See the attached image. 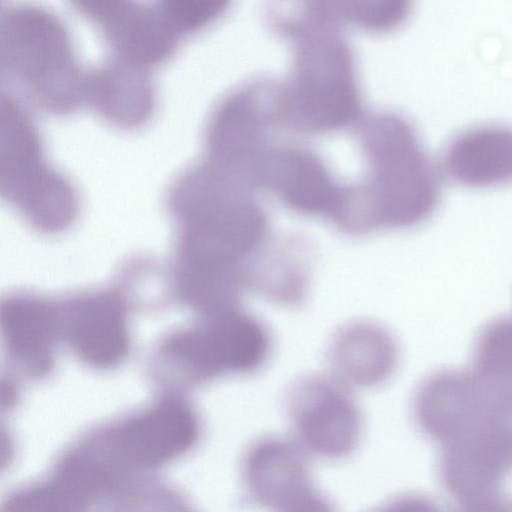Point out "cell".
Returning <instances> with one entry per match:
<instances>
[{"label": "cell", "instance_id": "obj_11", "mask_svg": "<svg viewBox=\"0 0 512 512\" xmlns=\"http://www.w3.org/2000/svg\"><path fill=\"white\" fill-rule=\"evenodd\" d=\"M242 478L252 501L267 509L331 510L313 481L305 449L290 439L266 436L251 443L243 457Z\"/></svg>", "mask_w": 512, "mask_h": 512}, {"label": "cell", "instance_id": "obj_21", "mask_svg": "<svg viewBox=\"0 0 512 512\" xmlns=\"http://www.w3.org/2000/svg\"><path fill=\"white\" fill-rule=\"evenodd\" d=\"M232 0H157L164 19L179 35L199 32L217 22Z\"/></svg>", "mask_w": 512, "mask_h": 512}, {"label": "cell", "instance_id": "obj_10", "mask_svg": "<svg viewBox=\"0 0 512 512\" xmlns=\"http://www.w3.org/2000/svg\"><path fill=\"white\" fill-rule=\"evenodd\" d=\"M287 409L299 444L315 455L341 459L360 442L361 410L347 385L337 378L299 379L288 393Z\"/></svg>", "mask_w": 512, "mask_h": 512}, {"label": "cell", "instance_id": "obj_12", "mask_svg": "<svg viewBox=\"0 0 512 512\" xmlns=\"http://www.w3.org/2000/svg\"><path fill=\"white\" fill-rule=\"evenodd\" d=\"M155 102L148 68L114 56L86 74L85 103L115 127L143 126L151 118Z\"/></svg>", "mask_w": 512, "mask_h": 512}, {"label": "cell", "instance_id": "obj_7", "mask_svg": "<svg viewBox=\"0 0 512 512\" xmlns=\"http://www.w3.org/2000/svg\"><path fill=\"white\" fill-rule=\"evenodd\" d=\"M284 131L279 83L268 78L248 80L212 109L204 130L203 159L251 188L262 156Z\"/></svg>", "mask_w": 512, "mask_h": 512}, {"label": "cell", "instance_id": "obj_17", "mask_svg": "<svg viewBox=\"0 0 512 512\" xmlns=\"http://www.w3.org/2000/svg\"><path fill=\"white\" fill-rule=\"evenodd\" d=\"M115 57L150 69L167 60L180 36L156 4L128 0L100 26Z\"/></svg>", "mask_w": 512, "mask_h": 512}, {"label": "cell", "instance_id": "obj_16", "mask_svg": "<svg viewBox=\"0 0 512 512\" xmlns=\"http://www.w3.org/2000/svg\"><path fill=\"white\" fill-rule=\"evenodd\" d=\"M399 359L397 343L381 325L355 321L339 329L329 348L331 366L341 382L373 387L386 382Z\"/></svg>", "mask_w": 512, "mask_h": 512}, {"label": "cell", "instance_id": "obj_3", "mask_svg": "<svg viewBox=\"0 0 512 512\" xmlns=\"http://www.w3.org/2000/svg\"><path fill=\"white\" fill-rule=\"evenodd\" d=\"M439 473L463 509L512 510V390L485 385L439 441Z\"/></svg>", "mask_w": 512, "mask_h": 512}, {"label": "cell", "instance_id": "obj_1", "mask_svg": "<svg viewBox=\"0 0 512 512\" xmlns=\"http://www.w3.org/2000/svg\"><path fill=\"white\" fill-rule=\"evenodd\" d=\"M166 198L176 230L175 288L194 309L235 305L245 290L263 296L300 259L298 238L272 236L254 190L205 160L185 170Z\"/></svg>", "mask_w": 512, "mask_h": 512}, {"label": "cell", "instance_id": "obj_20", "mask_svg": "<svg viewBox=\"0 0 512 512\" xmlns=\"http://www.w3.org/2000/svg\"><path fill=\"white\" fill-rule=\"evenodd\" d=\"M473 372L488 384L512 389V316L488 323L475 344Z\"/></svg>", "mask_w": 512, "mask_h": 512}, {"label": "cell", "instance_id": "obj_8", "mask_svg": "<svg viewBox=\"0 0 512 512\" xmlns=\"http://www.w3.org/2000/svg\"><path fill=\"white\" fill-rule=\"evenodd\" d=\"M257 168L254 190L269 191L290 210L325 219L343 231L352 201V183L338 180L312 149L280 136Z\"/></svg>", "mask_w": 512, "mask_h": 512}, {"label": "cell", "instance_id": "obj_2", "mask_svg": "<svg viewBox=\"0 0 512 512\" xmlns=\"http://www.w3.org/2000/svg\"><path fill=\"white\" fill-rule=\"evenodd\" d=\"M355 129L364 169L352 183L344 233L405 229L428 219L439 202L440 175L414 126L381 111L364 116Z\"/></svg>", "mask_w": 512, "mask_h": 512}, {"label": "cell", "instance_id": "obj_4", "mask_svg": "<svg viewBox=\"0 0 512 512\" xmlns=\"http://www.w3.org/2000/svg\"><path fill=\"white\" fill-rule=\"evenodd\" d=\"M288 75L279 83V114L291 134L328 135L356 128L364 117L353 50L339 30L292 42Z\"/></svg>", "mask_w": 512, "mask_h": 512}, {"label": "cell", "instance_id": "obj_19", "mask_svg": "<svg viewBox=\"0 0 512 512\" xmlns=\"http://www.w3.org/2000/svg\"><path fill=\"white\" fill-rule=\"evenodd\" d=\"M319 22L339 30L350 26L382 34L396 30L408 19L413 0H310Z\"/></svg>", "mask_w": 512, "mask_h": 512}, {"label": "cell", "instance_id": "obj_6", "mask_svg": "<svg viewBox=\"0 0 512 512\" xmlns=\"http://www.w3.org/2000/svg\"><path fill=\"white\" fill-rule=\"evenodd\" d=\"M1 115L2 196L39 232L65 231L78 213L74 187L46 163L30 115L10 94L2 93Z\"/></svg>", "mask_w": 512, "mask_h": 512}, {"label": "cell", "instance_id": "obj_9", "mask_svg": "<svg viewBox=\"0 0 512 512\" xmlns=\"http://www.w3.org/2000/svg\"><path fill=\"white\" fill-rule=\"evenodd\" d=\"M267 327L239 307L207 316L203 325L173 337L168 355L196 376L246 374L261 368L271 351Z\"/></svg>", "mask_w": 512, "mask_h": 512}, {"label": "cell", "instance_id": "obj_22", "mask_svg": "<svg viewBox=\"0 0 512 512\" xmlns=\"http://www.w3.org/2000/svg\"><path fill=\"white\" fill-rule=\"evenodd\" d=\"M71 5L82 15L93 20L97 25L115 14L128 0H69Z\"/></svg>", "mask_w": 512, "mask_h": 512}, {"label": "cell", "instance_id": "obj_5", "mask_svg": "<svg viewBox=\"0 0 512 512\" xmlns=\"http://www.w3.org/2000/svg\"><path fill=\"white\" fill-rule=\"evenodd\" d=\"M1 69L46 112L65 115L85 103V78L68 31L49 10L15 4L2 13Z\"/></svg>", "mask_w": 512, "mask_h": 512}, {"label": "cell", "instance_id": "obj_18", "mask_svg": "<svg viewBox=\"0 0 512 512\" xmlns=\"http://www.w3.org/2000/svg\"><path fill=\"white\" fill-rule=\"evenodd\" d=\"M55 314L45 301L31 296H14L3 302L1 326L9 348L17 356L37 359L51 343Z\"/></svg>", "mask_w": 512, "mask_h": 512}, {"label": "cell", "instance_id": "obj_15", "mask_svg": "<svg viewBox=\"0 0 512 512\" xmlns=\"http://www.w3.org/2000/svg\"><path fill=\"white\" fill-rule=\"evenodd\" d=\"M68 337L87 363L108 367L126 353L125 309L118 293L103 291L75 299L70 305Z\"/></svg>", "mask_w": 512, "mask_h": 512}, {"label": "cell", "instance_id": "obj_14", "mask_svg": "<svg viewBox=\"0 0 512 512\" xmlns=\"http://www.w3.org/2000/svg\"><path fill=\"white\" fill-rule=\"evenodd\" d=\"M197 424L189 408L165 401L124 424L114 436L117 450L142 466L163 463L193 444Z\"/></svg>", "mask_w": 512, "mask_h": 512}, {"label": "cell", "instance_id": "obj_13", "mask_svg": "<svg viewBox=\"0 0 512 512\" xmlns=\"http://www.w3.org/2000/svg\"><path fill=\"white\" fill-rule=\"evenodd\" d=\"M441 167L455 183L491 188L512 183V127L474 126L455 135L443 152Z\"/></svg>", "mask_w": 512, "mask_h": 512}]
</instances>
